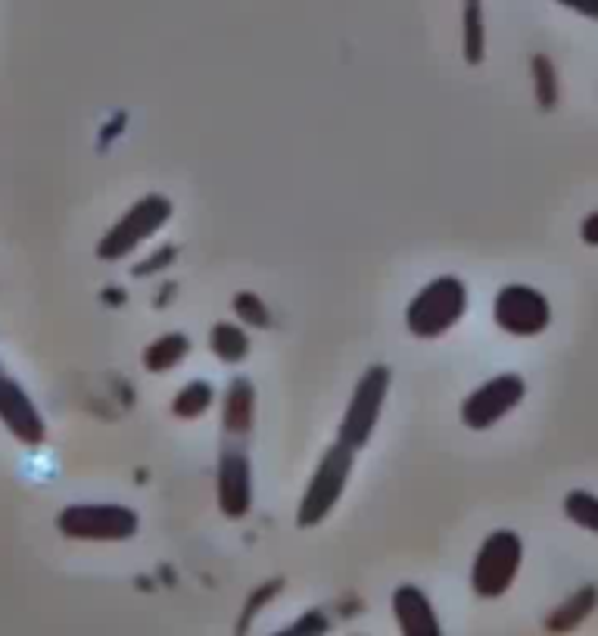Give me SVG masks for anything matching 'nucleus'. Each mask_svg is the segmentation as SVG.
Masks as SVG:
<instances>
[{
    "label": "nucleus",
    "mask_w": 598,
    "mask_h": 636,
    "mask_svg": "<svg viewBox=\"0 0 598 636\" xmlns=\"http://www.w3.org/2000/svg\"><path fill=\"white\" fill-rule=\"evenodd\" d=\"M558 4L580 13V16H586V19H598V0H558Z\"/></svg>",
    "instance_id": "23"
},
{
    "label": "nucleus",
    "mask_w": 598,
    "mask_h": 636,
    "mask_svg": "<svg viewBox=\"0 0 598 636\" xmlns=\"http://www.w3.org/2000/svg\"><path fill=\"white\" fill-rule=\"evenodd\" d=\"M524 559V543L515 531H493L483 540L471 568V587L477 596L496 599L515 583Z\"/></svg>",
    "instance_id": "2"
},
{
    "label": "nucleus",
    "mask_w": 598,
    "mask_h": 636,
    "mask_svg": "<svg viewBox=\"0 0 598 636\" xmlns=\"http://www.w3.org/2000/svg\"><path fill=\"white\" fill-rule=\"evenodd\" d=\"M580 238L586 240L589 247H598V210H595V212H589V216L583 219V225H580Z\"/></svg>",
    "instance_id": "24"
},
{
    "label": "nucleus",
    "mask_w": 598,
    "mask_h": 636,
    "mask_svg": "<svg viewBox=\"0 0 598 636\" xmlns=\"http://www.w3.org/2000/svg\"><path fill=\"white\" fill-rule=\"evenodd\" d=\"M526 384L521 375H498L493 381H487L483 387H477L471 396L461 406V421L471 431H487L498 418H505L517 403L524 399Z\"/></svg>",
    "instance_id": "7"
},
{
    "label": "nucleus",
    "mask_w": 598,
    "mask_h": 636,
    "mask_svg": "<svg viewBox=\"0 0 598 636\" xmlns=\"http://www.w3.org/2000/svg\"><path fill=\"white\" fill-rule=\"evenodd\" d=\"M253 505V475L240 443H227L218 455V509L225 518H244Z\"/></svg>",
    "instance_id": "9"
},
{
    "label": "nucleus",
    "mask_w": 598,
    "mask_h": 636,
    "mask_svg": "<svg viewBox=\"0 0 598 636\" xmlns=\"http://www.w3.org/2000/svg\"><path fill=\"white\" fill-rule=\"evenodd\" d=\"M234 312H237V318H244L249 328H272V312H268V306L259 299V294H249V290L237 294L234 297Z\"/></svg>",
    "instance_id": "20"
},
{
    "label": "nucleus",
    "mask_w": 598,
    "mask_h": 636,
    "mask_svg": "<svg viewBox=\"0 0 598 636\" xmlns=\"http://www.w3.org/2000/svg\"><path fill=\"white\" fill-rule=\"evenodd\" d=\"M390 390V368L387 366H371L355 384V393L346 406L343 425H340V446L346 449H362L368 437L374 434L377 418H381L383 399Z\"/></svg>",
    "instance_id": "4"
},
{
    "label": "nucleus",
    "mask_w": 598,
    "mask_h": 636,
    "mask_svg": "<svg viewBox=\"0 0 598 636\" xmlns=\"http://www.w3.org/2000/svg\"><path fill=\"white\" fill-rule=\"evenodd\" d=\"M60 527L69 537L125 540L138 531V514L122 505H78V509L63 512Z\"/></svg>",
    "instance_id": "8"
},
{
    "label": "nucleus",
    "mask_w": 598,
    "mask_h": 636,
    "mask_svg": "<svg viewBox=\"0 0 598 636\" xmlns=\"http://www.w3.org/2000/svg\"><path fill=\"white\" fill-rule=\"evenodd\" d=\"M253 412H256V387L249 377H234L227 384L225 406H222V427L231 437H246L253 431Z\"/></svg>",
    "instance_id": "11"
},
{
    "label": "nucleus",
    "mask_w": 598,
    "mask_h": 636,
    "mask_svg": "<svg viewBox=\"0 0 598 636\" xmlns=\"http://www.w3.org/2000/svg\"><path fill=\"white\" fill-rule=\"evenodd\" d=\"M468 309V288L452 275L433 278L427 288L418 290V297L409 303L405 321H409V331L415 338H439L448 328L458 325V318Z\"/></svg>",
    "instance_id": "1"
},
{
    "label": "nucleus",
    "mask_w": 598,
    "mask_h": 636,
    "mask_svg": "<svg viewBox=\"0 0 598 636\" xmlns=\"http://www.w3.org/2000/svg\"><path fill=\"white\" fill-rule=\"evenodd\" d=\"M175 256H178V250H175V247H162L156 256H150V259L140 262V266L134 269V275H150V271H162V269L169 266V262L175 259Z\"/></svg>",
    "instance_id": "22"
},
{
    "label": "nucleus",
    "mask_w": 598,
    "mask_h": 636,
    "mask_svg": "<svg viewBox=\"0 0 598 636\" xmlns=\"http://www.w3.org/2000/svg\"><path fill=\"white\" fill-rule=\"evenodd\" d=\"M169 216H172V203H169L166 197H159V194L144 197L119 219V225L112 228L110 234H106L103 244H100V256H103V259H119V256L131 253L144 238H153V234L169 221Z\"/></svg>",
    "instance_id": "6"
},
{
    "label": "nucleus",
    "mask_w": 598,
    "mask_h": 636,
    "mask_svg": "<svg viewBox=\"0 0 598 636\" xmlns=\"http://www.w3.org/2000/svg\"><path fill=\"white\" fill-rule=\"evenodd\" d=\"M483 0H465V60L480 66L487 54V34H483Z\"/></svg>",
    "instance_id": "16"
},
{
    "label": "nucleus",
    "mask_w": 598,
    "mask_h": 636,
    "mask_svg": "<svg viewBox=\"0 0 598 636\" xmlns=\"http://www.w3.org/2000/svg\"><path fill=\"white\" fill-rule=\"evenodd\" d=\"M393 612L402 627V636H443L430 602L418 587H399L393 592Z\"/></svg>",
    "instance_id": "10"
},
{
    "label": "nucleus",
    "mask_w": 598,
    "mask_h": 636,
    "mask_svg": "<svg viewBox=\"0 0 598 636\" xmlns=\"http://www.w3.org/2000/svg\"><path fill=\"white\" fill-rule=\"evenodd\" d=\"M212 396H216L212 384H206V381H190L188 387H184V390L175 396L172 412H175L178 418H199V416H203V412L212 406Z\"/></svg>",
    "instance_id": "17"
},
{
    "label": "nucleus",
    "mask_w": 598,
    "mask_h": 636,
    "mask_svg": "<svg viewBox=\"0 0 598 636\" xmlns=\"http://www.w3.org/2000/svg\"><path fill=\"white\" fill-rule=\"evenodd\" d=\"M493 318L502 331L515 334V338H536L552 321V306L536 288L508 284L496 294Z\"/></svg>",
    "instance_id": "5"
},
{
    "label": "nucleus",
    "mask_w": 598,
    "mask_h": 636,
    "mask_svg": "<svg viewBox=\"0 0 598 636\" xmlns=\"http://www.w3.org/2000/svg\"><path fill=\"white\" fill-rule=\"evenodd\" d=\"M533 66V84H536V100L543 110L558 106V75H555V63L545 54H536L530 60Z\"/></svg>",
    "instance_id": "18"
},
{
    "label": "nucleus",
    "mask_w": 598,
    "mask_h": 636,
    "mask_svg": "<svg viewBox=\"0 0 598 636\" xmlns=\"http://www.w3.org/2000/svg\"><path fill=\"white\" fill-rule=\"evenodd\" d=\"M209 343H212V353H216L222 362H231V366H237V362H244L249 356L246 331L237 325H231V321H218L209 334Z\"/></svg>",
    "instance_id": "14"
},
{
    "label": "nucleus",
    "mask_w": 598,
    "mask_h": 636,
    "mask_svg": "<svg viewBox=\"0 0 598 636\" xmlns=\"http://www.w3.org/2000/svg\"><path fill=\"white\" fill-rule=\"evenodd\" d=\"M0 412H4L6 425L25 440H41V421L32 403L23 396V390L10 381H0Z\"/></svg>",
    "instance_id": "12"
},
{
    "label": "nucleus",
    "mask_w": 598,
    "mask_h": 636,
    "mask_svg": "<svg viewBox=\"0 0 598 636\" xmlns=\"http://www.w3.org/2000/svg\"><path fill=\"white\" fill-rule=\"evenodd\" d=\"M564 514L574 521V524H580V527H586V531L598 533V496H593V493H586V490L567 493Z\"/></svg>",
    "instance_id": "19"
},
{
    "label": "nucleus",
    "mask_w": 598,
    "mask_h": 636,
    "mask_svg": "<svg viewBox=\"0 0 598 636\" xmlns=\"http://www.w3.org/2000/svg\"><path fill=\"white\" fill-rule=\"evenodd\" d=\"M349 471H352V449L340 446V443L327 449L324 459L318 462L315 475H312L303 503H299V512H296L299 527H315L331 514V509L340 503V496H343Z\"/></svg>",
    "instance_id": "3"
},
{
    "label": "nucleus",
    "mask_w": 598,
    "mask_h": 636,
    "mask_svg": "<svg viewBox=\"0 0 598 636\" xmlns=\"http://www.w3.org/2000/svg\"><path fill=\"white\" fill-rule=\"evenodd\" d=\"M324 631H327L324 614L322 612H309V614H303L296 624H290L287 631H281L277 636H322Z\"/></svg>",
    "instance_id": "21"
},
{
    "label": "nucleus",
    "mask_w": 598,
    "mask_h": 636,
    "mask_svg": "<svg viewBox=\"0 0 598 636\" xmlns=\"http://www.w3.org/2000/svg\"><path fill=\"white\" fill-rule=\"evenodd\" d=\"M188 349H190V340L184 338V334H166V338H159L147 347L144 366L150 371H169L188 356Z\"/></svg>",
    "instance_id": "15"
},
{
    "label": "nucleus",
    "mask_w": 598,
    "mask_h": 636,
    "mask_svg": "<svg viewBox=\"0 0 598 636\" xmlns=\"http://www.w3.org/2000/svg\"><path fill=\"white\" fill-rule=\"evenodd\" d=\"M595 605H598V590H595V587L576 590L574 596H567L564 602L558 605V609L548 614L545 627H548L552 633H567V631H574V627L583 624V618H586V614L593 612Z\"/></svg>",
    "instance_id": "13"
}]
</instances>
